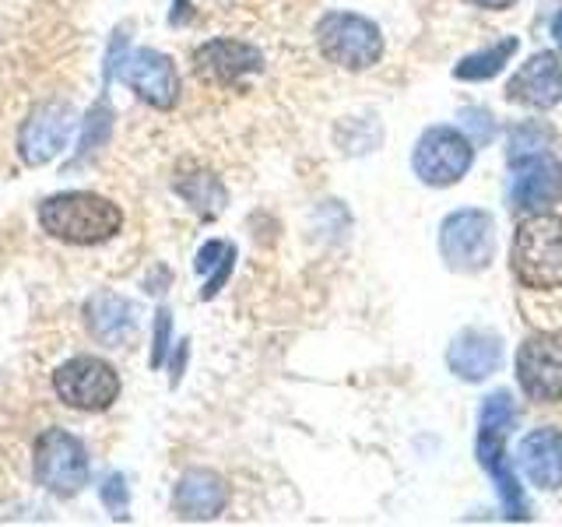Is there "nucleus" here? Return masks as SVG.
Segmentation results:
<instances>
[{"label":"nucleus","mask_w":562,"mask_h":527,"mask_svg":"<svg viewBox=\"0 0 562 527\" xmlns=\"http://www.w3.org/2000/svg\"><path fill=\"white\" fill-rule=\"evenodd\" d=\"M43 233L70 246H99L120 236L123 211L116 201L92 190H64L40 204Z\"/></svg>","instance_id":"1"},{"label":"nucleus","mask_w":562,"mask_h":527,"mask_svg":"<svg viewBox=\"0 0 562 527\" xmlns=\"http://www.w3.org/2000/svg\"><path fill=\"white\" fill-rule=\"evenodd\" d=\"M509 264L520 285L535 292H552L562 285V218L559 215H531L524 218L514 250H509Z\"/></svg>","instance_id":"2"},{"label":"nucleus","mask_w":562,"mask_h":527,"mask_svg":"<svg viewBox=\"0 0 562 527\" xmlns=\"http://www.w3.org/2000/svg\"><path fill=\"white\" fill-rule=\"evenodd\" d=\"M316 49L341 70H369L383 60V32L356 11H327L316 22Z\"/></svg>","instance_id":"3"},{"label":"nucleus","mask_w":562,"mask_h":527,"mask_svg":"<svg viewBox=\"0 0 562 527\" xmlns=\"http://www.w3.org/2000/svg\"><path fill=\"white\" fill-rule=\"evenodd\" d=\"M32 474L35 485H43L49 496L70 500L92 482V461H88V450L75 433L53 426L35 439Z\"/></svg>","instance_id":"4"},{"label":"nucleus","mask_w":562,"mask_h":527,"mask_svg":"<svg viewBox=\"0 0 562 527\" xmlns=\"http://www.w3.org/2000/svg\"><path fill=\"white\" fill-rule=\"evenodd\" d=\"M439 257L457 274H479L496 257V215L461 208L439 225Z\"/></svg>","instance_id":"5"},{"label":"nucleus","mask_w":562,"mask_h":527,"mask_svg":"<svg viewBox=\"0 0 562 527\" xmlns=\"http://www.w3.org/2000/svg\"><path fill=\"white\" fill-rule=\"evenodd\" d=\"M53 391L75 412H110L120 401V373L99 356H70L53 373Z\"/></svg>","instance_id":"6"},{"label":"nucleus","mask_w":562,"mask_h":527,"mask_svg":"<svg viewBox=\"0 0 562 527\" xmlns=\"http://www.w3.org/2000/svg\"><path fill=\"white\" fill-rule=\"evenodd\" d=\"M474 162V145L464 131L450 127V123H436V127L422 131L412 152V169L426 187H453L461 183Z\"/></svg>","instance_id":"7"},{"label":"nucleus","mask_w":562,"mask_h":527,"mask_svg":"<svg viewBox=\"0 0 562 527\" xmlns=\"http://www.w3.org/2000/svg\"><path fill=\"white\" fill-rule=\"evenodd\" d=\"M517 383L520 391L538 401H562V334L538 330L517 348Z\"/></svg>","instance_id":"8"},{"label":"nucleus","mask_w":562,"mask_h":527,"mask_svg":"<svg viewBox=\"0 0 562 527\" xmlns=\"http://www.w3.org/2000/svg\"><path fill=\"white\" fill-rule=\"evenodd\" d=\"M75 127L78 120L67 102H40L18 131V155H22L25 166H46L67 148Z\"/></svg>","instance_id":"9"},{"label":"nucleus","mask_w":562,"mask_h":527,"mask_svg":"<svg viewBox=\"0 0 562 527\" xmlns=\"http://www.w3.org/2000/svg\"><path fill=\"white\" fill-rule=\"evenodd\" d=\"M120 81L151 110H172L180 102V75H176L172 57H166L162 49H134L120 67Z\"/></svg>","instance_id":"10"},{"label":"nucleus","mask_w":562,"mask_h":527,"mask_svg":"<svg viewBox=\"0 0 562 527\" xmlns=\"http://www.w3.org/2000/svg\"><path fill=\"white\" fill-rule=\"evenodd\" d=\"M193 70L211 85H239L263 70V53L239 40H207L193 49Z\"/></svg>","instance_id":"11"},{"label":"nucleus","mask_w":562,"mask_h":527,"mask_svg":"<svg viewBox=\"0 0 562 527\" xmlns=\"http://www.w3.org/2000/svg\"><path fill=\"white\" fill-rule=\"evenodd\" d=\"M509 201L514 208L527 211V215H538V211H549L552 204L562 201V166L552 155H524V162H517L514 187H509Z\"/></svg>","instance_id":"12"},{"label":"nucleus","mask_w":562,"mask_h":527,"mask_svg":"<svg viewBox=\"0 0 562 527\" xmlns=\"http://www.w3.org/2000/svg\"><path fill=\"white\" fill-rule=\"evenodd\" d=\"M506 99L531 105V110H552L562 102V60L555 53H535L520 70L506 81Z\"/></svg>","instance_id":"13"},{"label":"nucleus","mask_w":562,"mask_h":527,"mask_svg":"<svg viewBox=\"0 0 562 527\" xmlns=\"http://www.w3.org/2000/svg\"><path fill=\"white\" fill-rule=\"evenodd\" d=\"M503 362V341L499 334L485 327L461 330L447 348V369L464 383H482L499 369Z\"/></svg>","instance_id":"14"},{"label":"nucleus","mask_w":562,"mask_h":527,"mask_svg":"<svg viewBox=\"0 0 562 527\" xmlns=\"http://www.w3.org/2000/svg\"><path fill=\"white\" fill-rule=\"evenodd\" d=\"M228 506V485L207 468H190L172 489V514L180 520H215Z\"/></svg>","instance_id":"15"},{"label":"nucleus","mask_w":562,"mask_h":527,"mask_svg":"<svg viewBox=\"0 0 562 527\" xmlns=\"http://www.w3.org/2000/svg\"><path fill=\"white\" fill-rule=\"evenodd\" d=\"M85 327L88 334L105 345V348H120L127 345L137 334V313L123 295L116 292H95L85 303Z\"/></svg>","instance_id":"16"},{"label":"nucleus","mask_w":562,"mask_h":527,"mask_svg":"<svg viewBox=\"0 0 562 527\" xmlns=\"http://www.w3.org/2000/svg\"><path fill=\"white\" fill-rule=\"evenodd\" d=\"M520 468L535 489H562V429H535L520 439Z\"/></svg>","instance_id":"17"},{"label":"nucleus","mask_w":562,"mask_h":527,"mask_svg":"<svg viewBox=\"0 0 562 527\" xmlns=\"http://www.w3.org/2000/svg\"><path fill=\"white\" fill-rule=\"evenodd\" d=\"M172 187L190 204L193 215H201V218H218L225 211V204H228V193H225L222 180H218V176H211V172H187Z\"/></svg>","instance_id":"18"},{"label":"nucleus","mask_w":562,"mask_h":527,"mask_svg":"<svg viewBox=\"0 0 562 527\" xmlns=\"http://www.w3.org/2000/svg\"><path fill=\"white\" fill-rule=\"evenodd\" d=\"M517 49H520L517 35H506V40L492 43V46H485L479 53H468V57L453 67V78L457 81H488V78H496Z\"/></svg>","instance_id":"19"},{"label":"nucleus","mask_w":562,"mask_h":527,"mask_svg":"<svg viewBox=\"0 0 562 527\" xmlns=\"http://www.w3.org/2000/svg\"><path fill=\"white\" fill-rule=\"evenodd\" d=\"M110 134H113V105H110V99H105V96H99V102L85 116L78 155H75V162H70V166H81L88 155H95L105 145V141H110Z\"/></svg>","instance_id":"20"},{"label":"nucleus","mask_w":562,"mask_h":527,"mask_svg":"<svg viewBox=\"0 0 562 527\" xmlns=\"http://www.w3.org/2000/svg\"><path fill=\"white\" fill-rule=\"evenodd\" d=\"M485 471H488L492 485H496V496L503 503V514L509 520H524L527 517V500H524V489L517 482V474L509 471V464H506V453L496 457V461H488Z\"/></svg>","instance_id":"21"},{"label":"nucleus","mask_w":562,"mask_h":527,"mask_svg":"<svg viewBox=\"0 0 562 527\" xmlns=\"http://www.w3.org/2000/svg\"><path fill=\"white\" fill-rule=\"evenodd\" d=\"M99 500L102 506L110 509L113 517H127V509H131V489H127V479L123 474H105L102 485H99Z\"/></svg>","instance_id":"22"},{"label":"nucleus","mask_w":562,"mask_h":527,"mask_svg":"<svg viewBox=\"0 0 562 527\" xmlns=\"http://www.w3.org/2000/svg\"><path fill=\"white\" fill-rule=\"evenodd\" d=\"M169 348H172V313L166 306H158L151 324V369H162Z\"/></svg>","instance_id":"23"},{"label":"nucleus","mask_w":562,"mask_h":527,"mask_svg":"<svg viewBox=\"0 0 562 527\" xmlns=\"http://www.w3.org/2000/svg\"><path fill=\"white\" fill-rule=\"evenodd\" d=\"M228 250H233V243H222V239L204 243L201 250H198V260H193V271H198V274H211L228 257Z\"/></svg>","instance_id":"24"},{"label":"nucleus","mask_w":562,"mask_h":527,"mask_svg":"<svg viewBox=\"0 0 562 527\" xmlns=\"http://www.w3.org/2000/svg\"><path fill=\"white\" fill-rule=\"evenodd\" d=\"M464 127L474 131L471 145H488L492 134H496V120H488L485 110H464Z\"/></svg>","instance_id":"25"},{"label":"nucleus","mask_w":562,"mask_h":527,"mask_svg":"<svg viewBox=\"0 0 562 527\" xmlns=\"http://www.w3.org/2000/svg\"><path fill=\"white\" fill-rule=\"evenodd\" d=\"M233 268H236V246L228 250V257L218 264V268L211 271V278L204 281V289H201V299H215L225 289V281H228V274H233Z\"/></svg>","instance_id":"26"},{"label":"nucleus","mask_w":562,"mask_h":527,"mask_svg":"<svg viewBox=\"0 0 562 527\" xmlns=\"http://www.w3.org/2000/svg\"><path fill=\"white\" fill-rule=\"evenodd\" d=\"M187 356H190V348H187V341H180V356H176V351H172V373H169V386H176V383L183 380Z\"/></svg>","instance_id":"27"},{"label":"nucleus","mask_w":562,"mask_h":527,"mask_svg":"<svg viewBox=\"0 0 562 527\" xmlns=\"http://www.w3.org/2000/svg\"><path fill=\"white\" fill-rule=\"evenodd\" d=\"M468 4L482 8V11H506V8H514L517 0H468Z\"/></svg>","instance_id":"28"},{"label":"nucleus","mask_w":562,"mask_h":527,"mask_svg":"<svg viewBox=\"0 0 562 527\" xmlns=\"http://www.w3.org/2000/svg\"><path fill=\"white\" fill-rule=\"evenodd\" d=\"M552 40H555V46L562 49V11L552 18Z\"/></svg>","instance_id":"29"}]
</instances>
